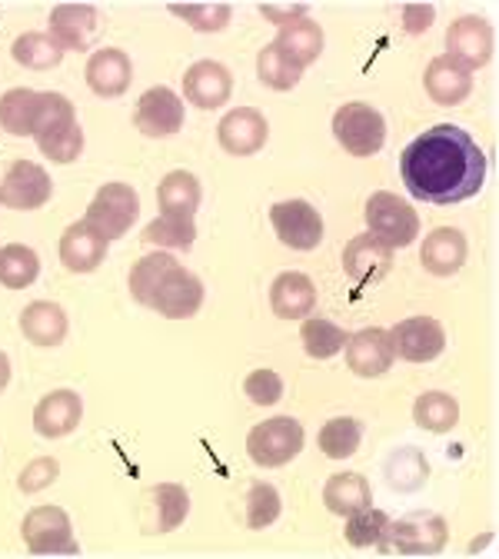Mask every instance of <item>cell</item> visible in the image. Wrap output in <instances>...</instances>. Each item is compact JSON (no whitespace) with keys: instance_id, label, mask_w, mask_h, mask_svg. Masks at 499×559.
Returning a JSON list of instances; mask_svg holds the SVG:
<instances>
[{"instance_id":"11","label":"cell","mask_w":499,"mask_h":559,"mask_svg":"<svg viewBox=\"0 0 499 559\" xmlns=\"http://www.w3.org/2000/svg\"><path fill=\"white\" fill-rule=\"evenodd\" d=\"M343 270L360 287H377L393 270V247H387L373 234L353 237L343 250Z\"/></svg>"},{"instance_id":"18","label":"cell","mask_w":499,"mask_h":559,"mask_svg":"<svg viewBox=\"0 0 499 559\" xmlns=\"http://www.w3.org/2000/svg\"><path fill=\"white\" fill-rule=\"evenodd\" d=\"M84 400L74 390H54L34 406V430L47 440H60L81 427Z\"/></svg>"},{"instance_id":"30","label":"cell","mask_w":499,"mask_h":559,"mask_svg":"<svg viewBox=\"0 0 499 559\" xmlns=\"http://www.w3.org/2000/svg\"><path fill=\"white\" fill-rule=\"evenodd\" d=\"M273 44L283 53H287L300 70H307L320 57V50H323V31H320V24H313L310 17H304V21H294L287 27H280V34H276Z\"/></svg>"},{"instance_id":"13","label":"cell","mask_w":499,"mask_h":559,"mask_svg":"<svg viewBox=\"0 0 499 559\" xmlns=\"http://www.w3.org/2000/svg\"><path fill=\"white\" fill-rule=\"evenodd\" d=\"M393 343H390V330L380 326H367L360 333H353L346 340V367L356 377H383L393 367Z\"/></svg>"},{"instance_id":"24","label":"cell","mask_w":499,"mask_h":559,"mask_svg":"<svg viewBox=\"0 0 499 559\" xmlns=\"http://www.w3.org/2000/svg\"><path fill=\"white\" fill-rule=\"evenodd\" d=\"M130 81H133L130 57L123 50H117V47L97 50L87 60V87L97 97H120V94H127Z\"/></svg>"},{"instance_id":"43","label":"cell","mask_w":499,"mask_h":559,"mask_svg":"<svg viewBox=\"0 0 499 559\" xmlns=\"http://www.w3.org/2000/svg\"><path fill=\"white\" fill-rule=\"evenodd\" d=\"M243 390H247V396H250L257 406H273V403H280V396H283V380H280L273 370H253V373L247 377Z\"/></svg>"},{"instance_id":"27","label":"cell","mask_w":499,"mask_h":559,"mask_svg":"<svg viewBox=\"0 0 499 559\" xmlns=\"http://www.w3.org/2000/svg\"><path fill=\"white\" fill-rule=\"evenodd\" d=\"M419 263L433 276H453L466 263V237L456 227L433 230L419 250Z\"/></svg>"},{"instance_id":"36","label":"cell","mask_w":499,"mask_h":559,"mask_svg":"<svg viewBox=\"0 0 499 559\" xmlns=\"http://www.w3.org/2000/svg\"><path fill=\"white\" fill-rule=\"evenodd\" d=\"M360 440H364V430L356 419L349 416H336L330 424L320 430V450L330 456V460H349L356 450H360Z\"/></svg>"},{"instance_id":"33","label":"cell","mask_w":499,"mask_h":559,"mask_svg":"<svg viewBox=\"0 0 499 559\" xmlns=\"http://www.w3.org/2000/svg\"><path fill=\"white\" fill-rule=\"evenodd\" d=\"M151 503H154V533H170L177 530L187 513H190V497L180 483H161L151 489Z\"/></svg>"},{"instance_id":"26","label":"cell","mask_w":499,"mask_h":559,"mask_svg":"<svg viewBox=\"0 0 499 559\" xmlns=\"http://www.w3.org/2000/svg\"><path fill=\"white\" fill-rule=\"evenodd\" d=\"M44 104H47V91H31V87L8 91L0 97V127L14 136H34Z\"/></svg>"},{"instance_id":"15","label":"cell","mask_w":499,"mask_h":559,"mask_svg":"<svg viewBox=\"0 0 499 559\" xmlns=\"http://www.w3.org/2000/svg\"><path fill=\"white\" fill-rule=\"evenodd\" d=\"M200 304H203V284L190 270H183L177 263L164 276V284L157 287V294L151 300V310H157L167 320H187V317H193L200 310Z\"/></svg>"},{"instance_id":"4","label":"cell","mask_w":499,"mask_h":559,"mask_svg":"<svg viewBox=\"0 0 499 559\" xmlns=\"http://www.w3.org/2000/svg\"><path fill=\"white\" fill-rule=\"evenodd\" d=\"M140 214V197L130 183H104L91 206L84 224H91L104 240H120Z\"/></svg>"},{"instance_id":"9","label":"cell","mask_w":499,"mask_h":559,"mask_svg":"<svg viewBox=\"0 0 499 559\" xmlns=\"http://www.w3.org/2000/svg\"><path fill=\"white\" fill-rule=\"evenodd\" d=\"M21 533L34 556H78L74 526H70V516L60 507L31 510Z\"/></svg>"},{"instance_id":"29","label":"cell","mask_w":499,"mask_h":559,"mask_svg":"<svg viewBox=\"0 0 499 559\" xmlns=\"http://www.w3.org/2000/svg\"><path fill=\"white\" fill-rule=\"evenodd\" d=\"M21 330L37 346H57L67 336V313L50 300H37L21 313Z\"/></svg>"},{"instance_id":"38","label":"cell","mask_w":499,"mask_h":559,"mask_svg":"<svg viewBox=\"0 0 499 559\" xmlns=\"http://www.w3.org/2000/svg\"><path fill=\"white\" fill-rule=\"evenodd\" d=\"M11 53L21 67H31V70H50L63 57V50L50 40V34H21Z\"/></svg>"},{"instance_id":"47","label":"cell","mask_w":499,"mask_h":559,"mask_svg":"<svg viewBox=\"0 0 499 559\" xmlns=\"http://www.w3.org/2000/svg\"><path fill=\"white\" fill-rule=\"evenodd\" d=\"M11 383V360L0 354V393H4V386Z\"/></svg>"},{"instance_id":"2","label":"cell","mask_w":499,"mask_h":559,"mask_svg":"<svg viewBox=\"0 0 499 559\" xmlns=\"http://www.w3.org/2000/svg\"><path fill=\"white\" fill-rule=\"evenodd\" d=\"M34 140L47 160L54 164H74L84 154V130L78 123L74 104L67 97L47 91V104L44 114L34 127Z\"/></svg>"},{"instance_id":"31","label":"cell","mask_w":499,"mask_h":559,"mask_svg":"<svg viewBox=\"0 0 499 559\" xmlns=\"http://www.w3.org/2000/svg\"><path fill=\"white\" fill-rule=\"evenodd\" d=\"M413 419H416V427L430 430V433H450L460 424V403L450 393L430 390V393L416 396Z\"/></svg>"},{"instance_id":"10","label":"cell","mask_w":499,"mask_h":559,"mask_svg":"<svg viewBox=\"0 0 499 559\" xmlns=\"http://www.w3.org/2000/svg\"><path fill=\"white\" fill-rule=\"evenodd\" d=\"M390 343H393V354L400 360L430 364L443 354L447 333H443L440 320H433V317H409L390 330Z\"/></svg>"},{"instance_id":"32","label":"cell","mask_w":499,"mask_h":559,"mask_svg":"<svg viewBox=\"0 0 499 559\" xmlns=\"http://www.w3.org/2000/svg\"><path fill=\"white\" fill-rule=\"evenodd\" d=\"M177 266V260L170 253H147L144 260H136L133 270H130V294L136 304L151 307L157 287L164 284V276Z\"/></svg>"},{"instance_id":"3","label":"cell","mask_w":499,"mask_h":559,"mask_svg":"<svg viewBox=\"0 0 499 559\" xmlns=\"http://www.w3.org/2000/svg\"><path fill=\"white\" fill-rule=\"evenodd\" d=\"M333 136L353 157H373L387 144V120L370 104H343L333 114Z\"/></svg>"},{"instance_id":"14","label":"cell","mask_w":499,"mask_h":559,"mask_svg":"<svg viewBox=\"0 0 499 559\" xmlns=\"http://www.w3.org/2000/svg\"><path fill=\"white\" fill-rule=\"evenodd\" d=\"M133 123L144 136H174L183 127V100L170 87H151L133 110Z\"/></svg>"},{"instance_id":"23","label":"cell","mask_w":499,"mask_h":559,"mask_svg":"<svg viewBox=\"0 0 499 559\" xmlns=\"http://www.w3.org/2000/svg\"><path fill=\"white\" fill-rule=\"evenodd\" d=\"M97 27V11L91 4H57L50 11V40L60 50H87Z\"/></svg>"},{"instance_id":"5","label":"cell","mask_w":499,"mask_h":559,"mask_svg":"<svg viewBox=\"0 0 499 559\" xmlns=\"http://www.w3.org/2000/svg\"><path fill=\"white\" fill-rule=\"evenodd\" d=\"M364 217H367V227L377 240H383L387 247H406L416 240L419 234V217H416V210L400 200L396 193L390 190H377L370 200H367V210H364Z\"/></svg>"},{"instance_id":"40","label":"cell","mask_w":499,"mask_h":559,"mask_svg":"<svg viewBox=\"0 0 499 559\" xmlns=\"http://www.w3.org/2000/svg\"><path fill=\"white\" fill-rule=\"evenodd\" d=\"M170 11L200 34L224 31L230 24V4H170Z\"/></svg>"},{"instance_id":"41","label":"cell","mask_w":499,"mask_h":559,"mask_svg":"<svg viewBox=\"0 0 499 559\" xmlns=\"http://www.w3.org/2000/svg\"><path fill=\"white\" fill-rule=\"evenodd\" d=\"M193 240H197V227L193 224L157 217V221H151L144 227V243H157V247H170V250H190Z\"/></svg>"},{"instance_id":"1","label":"cell","mask_w":499,"mask_h":559,"mask_svg":"<svg viewBox=\"0 0 499 559\" xmlns=\"http://www.w3.org/2000/svg\"><path fill=\"white\" fill-rule=\"evenodd\" d=\"M400 174L413 200L450 206L479 193L486 157L463 127L437 123L403 151Z\"/></svg>"},{"instance_id":"44","label":"cell","mask_w":499,"mask_h":559,"mask_svg":"<svg viewBox=\"0 0 499 559\" xmlns=\"http://www.w3.org/2000/svg\"><path fill=\"white\" fill-rule=\"evenodd\" d=\"M57 476H60V463L50 460V456H40V460H34V463L21 473L17 486L24 489V493H40V489H47Z\"/></svg>"},{"instance_id":"20","label":"cell","mask_w":499,"mask_h":559,"mask_svg":"<svg viewBox=\"0 0 499 559\" xmlns=\"http://www.w3.org/2000/svg\"><path fill=\"white\" fill-rule=\"evenodd\" d=\"M107 243L110 240H104L91 224L78 221V224H70L60 237V263L70 273H91L104 263Z\"/></svg>"},{"instance_id":"22","label":"cell","mask_w":499,"mask_h":559,"mask_svg":"<svg viewBox=\"0 0 499 559\" xmlns=\"http://www.w3.org/2000/svg\"><path fill=\"white\" fill-rule=\"evenodd\" d=\"M423 84H426V94H430V97H433L437 104H443V107L463 104V100L473 94V74H470V70H466L463 63H456L450 53L430 60Z\"/></svg>"},{"instance_id":"25","label":"cell","mask_w":499,"mask_h":559,"mask_svg":"<svg viewBox=\"0 0 499 559\" xmlns=\"http://www.w3.org/2000/svg\"><path fill=\"white\" fill-rule=\"evenodd\" d=\"M157 206H161V217L167 221L193 224L197 206H200V180L187 170L167 174L157 187Z\"/></svg>"},{"instance_id":"7","label":"cell","mask_w":499,"mask_h":559,"mask_svg":"<svg viewBox=\"0 0 499 559\" xmlns=\"http://www.w3.org/2000/svg\"><path fill=\"white\" fill-rule=\"evenodd\" d=\"M383 539H387V549L400 556H437L447 546L450 530L437 513H409L390 523Z\"/></svg>"},{"instance_id":"21","label":"cell","mask_w":499,"mask_h":559,"mask_svg":"<svg viewBox=\"0 0 499 559\" xmlns=\"http://www.w3.org/2000/svg\"><path fill=\"white\" fill-rule=\"evenodd\" d=\"M270 307L280 320H304L317 307V287L307 273L287 270L273 280L270 287Z\"/></svg>"},{"instance_id":"28","label":"cell","mask_w":499,"mask_h":559,"mask_svg":"<svg viewBox=\"0 0 499 559\" xmlns=\"http://www.w3.org/2000/svg\"><path fill=\"white\" fill-rule=\"evenodd\" d=\"M323 503L336 516H353V513L367 510L373 503L367 476H360V473H336V476H330L326 486H323Z\"/></svg>"},{"instance_id":"16","label":"cell","mask_w":499,"mask_h":559,"mask_svg":"<svg viewBox=\"0 0 499 559\" xmlns=\"http://www.w3.org/2000/svg\"><path fill=\"white\" fill-rule=\"evenodd\" d=\"M234 78L230 70L217 60H200L183 74V94L200 110H217L230 100Z\"/></svg>"},{"instance_id":"19","label":"cell","mask_w":499,"mask_h":559,"mask_svg":"<svg viewBox=\"0 0 499 559\" xmlns=\"http://www.w3.org/2000/svg\"><path fill=\"white\" fill-rule=\"evenodd\" d=\"M266 133H270V123L260 110L253 107H237L230 110L221 127H217V140L221 147L234 157H250L257 154L263 144H266Z\"/></svg>"},{"instance_id":"12","label":"cell","mask_w":499,"mask_h":559,"mask_svg":"<svg viewBox=\"0 0 499 559\" xmlns=\"http://www.w3.org/2000/svg\"><path fill=\"white\" fill-rule=\"evenodd\" d=\"M54 193L50 174L31 160L11 164V170L0 180V203L11 210H40Z\"/></svg>"},{"instance_id":"46","label":"cell","mask_w":499,"mask_h":559,"mask_svg":"<svg viewBox=\"0 0 499 559\" xmlns=\"http://www.w3.org/2000/svg\"><path fill=\"white\" fill-rule=\"evenodd\" d=\"M260 14H263L266 21L280 24V27H287V24H294V21H304L307 8H304V4H297V8H276V4H260Z\"/></svg>"},{"instance_id":"8","label":"cell","mask_w":499,"mask_h":559,"mask_svg":"<svg viewBox=\"0 0 499 559\" xmlns=\"http://www.w3.org/2000/svg\"><path fill=\"white\" fill-rule=\"evenodd\" d=\"M270 224L283 247L310 253L323 240V217L307 200H280L270 206Z\"/></svg>"},{"instance_id":"39","label":"cell","mask_w":499,"mask_h":559,"mask_svg":"<svg viewBox=\"0 0 499 559\" xmlns=\"http://www.w3.org/2000/svg\"><path fill=\"white\" fill-rule=\"evenodd\" d=\"M387 526H390V516L383 510H360V513H353L346 516V543L356 546V549H367V546H377L383 543L387 536Z\"/></svg>"},{"instance_id":"42","label":"cell","mask_w":499,"mask_h":559,"mask_svg":"<svg viewBox=\"0 0 499 559\" xmlns=\"http://www.w3.org/2000/svg\"><path fill=\"white\" fill-rule=\"evenodd\" d=\"M280 516V493L270 483H253L247 497V526L250 530H266Z\"/></svg>"},{"instance_id":"45","label":"cell","mask_w":499,"mask_h":559,"mask_svg":"<svg viewBox=\"0 0 499 559\" xmlns=\"http://www.w3.org/2000/svg\"><path fill=\"white\" fill-rule=\"evenodd\" d=\"M433 17H437V11L430 4H406L403 8V27L409 34H423L426 27L433 24Z\"/></svg>"},{"instance_id":"17","label":"cell","mask_w":499,"mask_h":559,"mask_svg":"<svg viewBox=\"0 0 499 559\" xmlns=\"http://www.w3.org/2000/svg\"><path fill=\"white\" fill-rule=\"evenodd\" d=\"M447 53L473 74V70L486 67L492 57V27L483 17L453 21L447 31Z\"/></svg>"},{"instance_id":"6","label":"cell","mask_w":499,"mask_h":559,"mask_svg":"<svg viewBox=\"0 0 499 559\" xmlns=\"http://www.w3.org/2000/svg\"><path fill=\"white\" fill-rule=\"evenodd\" d=\"M304 450V427L294 416H273L247 437V453L257 466H283Z\"/></svg>"},{"instance_id":"37","label":"cell","mask_w":499,"mask_h":559,"mask_svg":"<svg viewBox=\"0 0 499 559\" xmlns=\"http://www.w3.org/2000/svg\"><path fill=\"white\" fill-rule=\"evenodd\" d=\"M300 336H304V349H307V357H313V360H330V357H336L340 349L346 346V333H343L336 323H330V320H320V317L307 320Z\"/></svg>"},{"instance_id":"35","label":"cell","mask_w":499,"mask_h":559,"mask_svg":"<svg viewBox=\"0 0 499 559\" xmlns=\"http://www.w3.org/2000/svg\"><path fill=\"white\" fill-rule=\"evenodd\" d=\"M257 74H260V81L266 84V87H273V91H294L297 84H300V78H304V70L283 53L276 44H270V47H263L260 50V57H257Z\"/></svg>"},{"instance_id":"34","label":"cell","mask_w":499,"mask_h":559,"mask_svg":"<svg viewBox=\"0 0 499 559\" xmlns=\"http://www.w3.org/2000/svg\"><path fill=\"white\" fill-rule=\"evenodd\" d=\"M37 273H40V260L31 247L11 243V247L0 250V284H4L8 290L31 287L37 280Z\"/></svg>"}]
</instances>
